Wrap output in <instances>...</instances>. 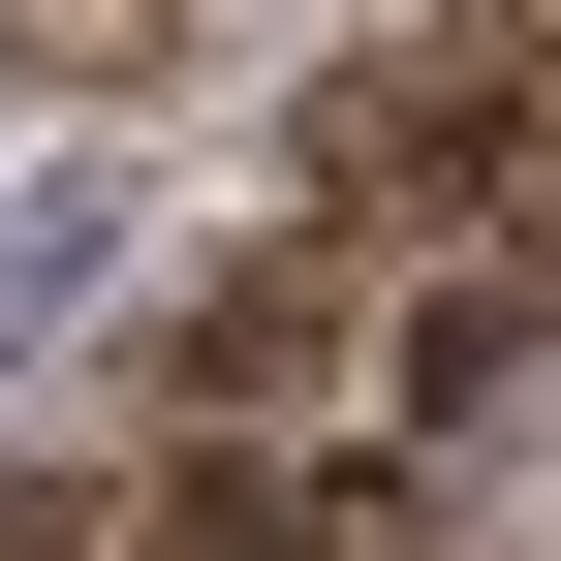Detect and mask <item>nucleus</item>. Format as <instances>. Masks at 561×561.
Segmentation results:
<instances>
[{
	"mask_svg": "<svg viewBox=\"0 0 561 561\" xmlns=\"http://www.w3.org/2000/svg\"><path fill=\"white\" fill-rule=\"evenodd\" d=\"M312 157L375 187V219H437V187H500V157H530V62H500V32H437V62H375Z\"/></svg>",
	"mask_w": 561,
	"mask_h": 561,
	"instance_id": "1",
	"label": "nucleus"
},
{
	"mask_svg": "<svg viewBox=\"0 0 561 561\" xmlns=\"http://www.w3.org/2000/svg\"><path fill=\"white\" fill-rule=\"evenodd\" d=\"M157 561H405V500H375V468H250V437H187Z\"/></svg>",
	"mask_w": 561,
	"mask_h": 561,
	"instance_id": "2",
	"label": "nucleus"
},
{
	"mask_svg": "<svg viewBox=\"0 0 561 561\" xmlns=\"http://www.w3.org/2000/svg\"><path fill=\"white\" fill-rule=\"evenodd\" d=\"M343 343V250H280V280H219V312H187V405H280Z\"/></svg>",
	"mask_w": 561,
	"mask_h": 561,
	"instance_id": "3",
	"label": "nucleus"
},
{
	"mask_svg": "<svg viewBox=\"0 0 561 561\" xmlns=\"http://www.w3.org/2000/svg\"><path fill=\"white\" fill-rule=\"evenodd\" d=\"M500 405H530V312L437 280V312H405V437H500Z\"/></svg>",
	"mask_w": 561,
	"mask_h": 561,
	"instance_id": "4",
	"label": "nucleus"
},
{
	"mask_svg": "<svg viewBox=\"0 0 561 561\" xmlns=\"http://www.w3.org/2000/svg\"><path fill=\"white\" fill-rule=\"evenodd\" d=\"M94 250H125L94 187H32V219H0V343H32V312H94Z\"/></svg>",
	"mask_w": 561,
	"mask_h": 561,
	"instance_id": "5",
	"label": "nucleus"
},
{
	"mask_svg": "<svg viewBox=\"0 0 561 561\" xmlns=\"http://www.w3.org/2000/svg\"><path fill=\"white\" fill-rule=\"evenodd\" d=\"M0 561H62V500H0Z\"/></svg>",
	"mask_w": 561,
	"mask_h": 561,
	"instance_id": "6",
	"label": "nucleus"
}]
</instances>
